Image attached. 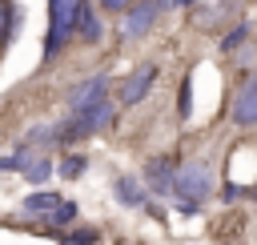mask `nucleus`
I'll use <instances>...</instances> for the list:
<instances>
[{
    "mask_svg": "<svg viewBox=\"0 0 257 245\" xmlns=\"http://www.w3.org/2000/svg\"><path fill=\"white\" fill-rule=\"evenodd\" d=\"M48 173H52V165H48V161H44V157H36V161H32V165H28V169H24V177H28V181H32V185H40V181H44V177H48Z\"/></svg>",
    "mask_w": 257,
    "mask_h": 245,
    "instance_id": "nucleus-16",
    "label": "nucleus"
},
{
    "mask_svg": "<svg viewBox=\"0 0 257 245\" xmlns=\"http://www.w3.org/2000/svg\"><path fill=\"white\" fill-rule=\"evenodd\" d=\"M249 197H253V201H257V185H253V189H249Z\"/></svg>",
    "mask_w": 257,
    "mask_h": 245,
    "instance_id": "nucleus-22",
    "label": "nucleus"
},
{
    "mask_svg": "<svg viewBox=\"0 0 257 245\" xmlns=\"http://www.w3.org/2000/svg\"><path fill=\"white\" fill-rule=\"evenodd\" d=\"M100 100H108V76H88L68 92V112H84Z\"/></svg>",
    "mask_w": 257,
    "mask_h": 245,
    "instance_id": "nucleus-4",
    "label": "nucleus"
},
{
    "mask_svg": "<svg viewBox=\"0 0 257 245\" xmlns=\"http://www.w3.org/2000/svg\"><path fill=\"white\" fill-rule=\"evenodd\" d=\"M161 4V12H169V8H197L201 0H157Z\"/></svg>",
    "mask_w": 257,
    "mask_h": 245,
    "instance_id": "nucleus-19",
    "label": "nucleus"
},
{
    "mask_svg": "<svg viewBox=\"0 0 257 245\" xmlns=\"http://www.w3.org/2000/svg\"><path fill=\"white\" fill-rule=\"evenodd\" d=\"M108 12H128V0H100Z\"/></svg>",
    "mask_w": 257,
    "mask_h": 245,
    "instance_id": "nucleus-20",
    "label": "nucleus"
},
{
    "mask_svg": "<svg viewBox=\"0 0 257 245\" xmlns=\"http://www.w3.org/2000/svg\"><path fill=\"white\" fill-rule=\"evenodd\" d=\"M209 185H213L209 165H205V161H185V165L177 169V185H173V193H177L181 201H201V197L209 193Z\"/></svg>",
    "mask_w": 257,
    "mask_h": 245,
    "instance_id": "nucleus-2",
    "label": "nucleus"
},
{
    "mask_svg": "<svg viewBox=\"0 0 257 245\" xmlns=\"http://www.w3.org/2000/svg\"><path fill=\"white\" fill-rule=\"evenodd\" d=\"M153 84H157V64H141V68L120 84V104H141Z\"/></svg>",
    "mask_w": 257,
    "mask_h": 245,
    "instance_id": "nucleus-6",
    "label": "nucleus"
},
{
    "mask_svg": "<svg viewBox=\"0 0 257 245\" xmlns=\"http://www.w3.org/2000/svg\"><path fill=\"white\" fill-rule=\"evenodd\" d=\"M177 161L173 157H157V161H149V169H145V181H149V193H161V197H169L173 193V185H177Z\"/></svg>",
    "mask_w": 257,
    "mask_h": 245,
    "instance_id": "nucleus-5",
    "label": "nucleus"
},
{
    "mask_svg": "<svg viewBox=\"0 0 257 245\" xmlns=\"http://www.w3.org/2000/svg\"><path fill=\"white\" fill-rule=\"evenodd\" d=\"M233 125H241V129L257 125V80L237 92V100H233Z\"/></svg>",
    "mask_w": 257,
    "mask_h": 245,
    "instance_id": "nucleus-7",
    "label": "nucleus"
},
{
    "mask_svg": "<svg viewBox=\"0 0 257 245\" xmlns=\"http://www.w3.org/2000/svg\"><path fill=\"white\" fill-rule=\"evenodd\" d=\"M221 193H225V201H237V197H241V185H225Z\"/></svg>",
    "mask_w": 257,
    "mask_h": 245,
    "instance_id": "nucleus-21",
    "label": "nucleus"
},
{
    "mask_svg": "<svg viewBox=\"0 0 257 245\" xmlns=\"http://www.w3.org/2000/svg\"><path fill=\"white\" fill-rule=\"evenodd\" d=\"M84 169H88V157H80V153H72V157H64V161H60V177H64V181L80 177Z\"/></svg>",
    "mask_w": 257,
    "mask_h": 245,
    "instance_id": "nucleus-12",
    "label": "nucleus"
},
{
    "mask_svg": "<svg viewBox=\"0 0 257 245\" xmlns=\"http://www.w3.org/2000/svg\"><path fill=\"white\" fill-rule=\"evenodd\" d=\"M16 24H20L16 4H12V0H0V40H8V36L16 32Z\"/></svg>",
    "mask_w": 257,
    "mask_h": 245,
    "instance_id": "nucleus-11",
    "label": "nucleus"
},
{
    "mask_svg": "<svg viewBox=\"0 0 257 245\" xmlns=\"http://www.w3.org/2000/svg\"><path fill=\"white\" fill-rule=\"evenodd\" d=\"M72 221H76V205H72V201H64V205L44 221V225H56V229H60V225H72Z\"/></svg>",
    "mask_w": 257,
    "mask_h": 245,
    "instance_id": "nucleus-15",
    "label": "nucleus"
},
{
    "mask_svg": "<svg viewBox=\"0 0 257 245\" xmlns=\"http://www.w3.org/2000/svg\"><path fill=\"white\" fill-rule=\"evenodd\" d=\"M60 205H64V197H60V193H48V189H40V193H28V197H24V213H32V217H40V221H48Z\"/></svg>",
    "mask_w": 257,
    "mask_h": 245,
    "instance_id": "nucleus-8",
    "label": "nucleus"
},
{
    "mask_svg": "<svg viewBox=\"0 0 257 245\" xmlns=\"http://www.w3.org/2000/svg\"><path fill=\"white\" fill-rule=\"evenodd\" d=\"M36 157L32 153H12V157H0V173H24Z\"/></svg>",
    "mask_w": 257,
    "mask_h": 245,
    "instance_id": "nucleus-13",
    "label": "nucleus"
},
{
    "mask_svg": "<svg viewBox=\"0 0 257 245\" xmlns=\"http://www.w3.org/2000/svg\"><path fill=\"white\" fill-rule=\"evenodd\" d=\"M245 40H249V24L241 20V24H237V28L229 32V36H221V52H233V48H241Z\"/></svg>",
    "mask_w": 257,
    "mask_h": 245,
    "instance_id": "nucleus-14",
    "label": "nucleus"
},
{
    "mask_svg": "<svg viewBox=\"0 0 257 245\" xmlns=\"http://www.w3.org/2000/svg\"><path fill=\"white\" fill-rule=\"evenodd\" d=\"M189 92H193V80L185 76V80H181V96H177V112H181V116H189Z\"/></svg>",
    "mask_w": 257,
    "mask_h": 245,
    "instance_id": "nucleus-18",
    "label": "nucleus"
},
{
    "mask_svg": "<svg viewBox=\"0 0 257 245\" xmlns=\"http://www.w3.org/2000/svg\"><path fill=\"white\" fill-rule=\"evenodd\" d=\"M80 4L84 0H48V36H44V64L56 60L64 52V44L76 36V20H80Z\"/></svg>",
    "mask_w": 257,
    "mask_h": 245,
    "instance_id": "nucleus-1",
    "label": "nucleus"
},
{
    "mask_svg": "<svg viewBox=\"0 0 257 245\" xmlns=\"http://www.w3.org/2000/svg\"><path fill=\"white\" fill-rule=\"evenodd\" d=\"M157 16H161V4H157V0H141V4H133V8L124 12V24H120L124 40H141V36L157 24Z\"/></svg>",
    "mask_w": 257,
    "mask_h": 245,
    "instance_id": "nucleus-3",
    "label": "nucleus"
},
{
    "mask_svg": "<svg viewBox=\"0 0 257 245\" xmlns=\"http://www.w3.org/2000/svg\"><path fill=\"white\" fill-rule=\"evenodd\" d=\"M116 201L120 205H128V209H141L145 205V189H141V181L137 177H116Z\"/></svg>",
    "mask_w": 257,
    "mask_h": 245,
    "instance_id": "nucleus-10",
    "label": "nucleus"
},
{
    "mask_svg": "<svg viewBox=\"0 0 257 245\" xmlns=\"http://www.w3.org/2000/svg\"><path fill=\"white\" fill-rule=\"evenodd\" d=\"M96 241H100V233H96V229H80V233L60 237V245H96Z\"/></svg>",
    "mask_w": 257,
    "mask_h": 245,
    "instance_id": "nucleus-17",
    "label": "nucleus"
},
{
    "mask_svg": "<svg viewBox=\"0 0 257 245\" xmlns=\"http://www.w3.org/2000/svg\"><path fill=\"white\" fill-rule=\"evenodd\" d=\"M100 36H104V24H100L96 8L84 0V4H80V20H76V40H84V44H96Z\"/></svg>",
    "mask_w": 257,
    "mask_h": 245,
    "instance_id": "nucleus-9",
    "label": "nucleus"
}]
</instances>
